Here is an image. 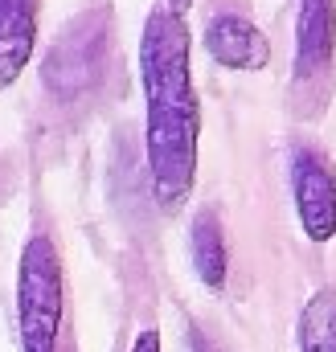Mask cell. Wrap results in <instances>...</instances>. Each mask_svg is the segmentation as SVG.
I'll use <instances>...</instances> for the list:
<instances>
[{"mask_svg":"<svg viewBox=\"0 0 336 352\" xmlns=\"http://www.w3.org/2000/svg\"><path fill=\"white\" fill-rule=\"evenodd\" d=\"M205 54L238 74H258L271 62V41L246 12H213L205 25Z\"/></svg>","mask_w":336,"mask_h":352,"instance_id":"cell-6","label":"cell"},{"mask_svg":"<svg viewBox=\"0 0 336 352\" xmlns=\"http://www.w3.org/2000/svg\"><path fill=\"white\" fill-rule=\"evenodd\" d=\"M37 50V0H0V90H8Z\"/></svg>","mask_w":336,"mask_h":352,"instance_id":"cell-7","label":"cell"},{"mask_svg":"<svg viewBox=\"0 0 336 352\" xmlns=\"http://www.w3.org/2000/svg\"><path fill=\"white\" fill-rule=\"evenodd\" d=\"M300 352H336V291L320 287L300 311Z\"/></svg>","mask_w":336,"mask_h":352,"instance_id":"cell-9","label":"cell"},{"mask_svg":"<svg viewBox=\"0 0 336 352\" xmlns=\"http://www.w3.org/2000/svg\"><path fill=\"white\" fill-rule=\"evenodd\" d=\"M193 4H197V0H165V8H168V12H176V16H185Z\"/></svg>","mask_w":336,"mask_h":352,"instance_id":"cell-12","label":"cell"},{"mask_svg":"<svg viewBox=\"0 0 336 352\" xmlns=\"http://www.w3.org/2000/svg\"><path fill=\"white\" fill-rule=\"evenodd\" d=\"M336 66V0H300L295 4V58L291 87L295 94H312L316 111L333 87Z\"/></svg>","mask_w":336,"mask_h":352,"instance_id":"cell-4","label":"cell"},{"mask_svg":"<svg viewBox=\"0 0 336 352\" xmlns=\"http://www.w3.org/2000/svg\"><path fill=\"white\" fill-rule=\"evenodd\" d=\"M66 316V283L58 246L45 234H33L17 266V332L21 352H54Z\"/></svg>","mask_w":336,"mask_h":352,"instance_id":"cell-2","label":"cell"},{"mask_svg":"<svg viewBox=\"0 0 336 352\" xmlns=\"http://www.w3.org/2000/svg\"><path fill=\"white\" fill-rule=\"evenodd\" d=\"M193 37L185 16L165 4L140 33V87H144V152L152 201L160 213H180L193 197L201 164V94L193 87Z\"/></svg>","mask_w":336,"mask_h":352,"instance_id":"cell-1","label":"cell"},{"mask_svg":"<svg viewBox=\"0 0 336 352\" xmlns=\"http://www.w3.org/2000/svg\"><path fill=\"white\" fill-rule=\"evenodd\" d=\"M132 352H165L160 349V332H156V328H144V332L132 340Z\"/></svg>","mask_w":336,"mask_h":352,"instance_id":"cell-10","label":"cell"},{"mask_svg":"<svg viewBox=\"0 0 336 352\" xmlns=\"http://www.w3.org/2000/svg\"><path fill=\"white\" fill-rule=\"evenodd\" d=\"M189 258L197 278L209 287V291H222L226 287V274H230V250H226V230L218 221L213 209H201L193 217V230H189Z\"/></svg>","mask_w":336,"mask_h":352,"instance_id":"cell-8","label":"cell"},{"mask_svg":"<svg viewBox=\"0 0 336 352\" xmlns=\"http://www.w3.org/2000/svg\"><path fill=\"white\" fill-rule=\"evenodd\" d=\"M189 352H226L218 340H209L205 332H189Z\"/></svg>","mask_w":336,"mask_h":352,"instance_id":"cell-11","label":"cell"},{"mask_svg":"<svg viewBox=\"0 0 336 352\" xmlns=\"http://www.w3.org/2000/svg\"><path fill=\"white\" fill-rule=\"evenodd\" d=\"M291 205L308 242L324 246L336 238V168L308 144L291 152Z\"/></svg>","mask_w":336,"mask_h":352,"instance_id":"cell-5","label":"cell"},{"mask_svg":"<svg viewBox=\"0 0 336 352\" xmlns=\"http://www.w3.org/2000/svg\"><path fill=\"white\" fill-rule=\"evenodd\" d=\"M103 70H107V16L83 12L66 25V33L45 54L41 82L58 102H74L86 90L98 87Z\"/></svg>","mask_w":336,"mask_h":352,"instance_id":"cell-3","label":"cell"}]
</instances>
